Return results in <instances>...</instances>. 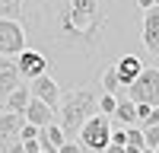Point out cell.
Returning a JSON list of instances; mask_svg holds the SVG:
<instances>
[{"label":"cell","mask_w":159,"mask_h":153,"mask_svg":"<svg viewBox=\"0 0 159 153\" xmlns=\"http://www.w3.org/2000/svg\"><path fill=\"white\" fill-rule=\"evenodd\" d=\"M134 0H25L22 29L25 42L48 58L61 73H86L89 64H99L111 48H124L140 32Z\"/></svg>","instance_id":"obj_1"},{"label":"cell","mask_w":159,"mask_h":153,"mask_svg":"<svg viewBox=\"0 0 159 153\" xmlns=\"http://www.w3.org/2000/svg\"><path fill=\"white\" fill-rule=\"evenodd\" d=\"M57 124L67 140H76L80 128H83L92 115L99 112V93L89 86H76V89H67L61 93V102H57Z\"/></svg>","instance_id":"obj_2"},{"label":"cell","mask_w":159,"mask_h":153,"mask_svg":"<svg viewBox=\"0 0 159 153\" xmlns=\"http://www.w3.org/2000/svg\"><path fill=\"white\" fill-rule=\"evenodd\" d=\"M76 144L83 147V153H102L105 147L111 144V121L105 118V115H92V118L80 128L76 134Z\"/></svg>","instance_id":"obj_3"},{"label":"cell","mask_w":159,"mask_h":153,"mask_svg":"<svg viewBox=\"0 0 159 153\" xmlns=\"http://www.w3.org/2000/svg\"><path fill=\"white\" fill-rule=\"evenodd\" d=\"M127 99L130 102H143V105H159V70L156 67H143L140 76L127 86Z\"/></svg>","instance_id":"obj_4"},{"label":"cell","mask_w":159,"mask_h":153,"mask_svg":"<svg viewBox=\"0 0 159 153\" xmlns=\"http://www.w3.org/2000/svg\"><path fill=\"white\" fill-rule=\"evenodd\" d=\"M29 48L25 29L19 19H0V58H16L19 51Z\"/></svg>","instance_id":"obj_5"},{"label":"cell","mask_w":159,"mask_h":153,"mask_svg":"<svg viewBox=\"0 0 159 153\" xmlns=\"http://www.w3.org/2000/svg\"><path fill=\"white\" fill-rule=\"evenodd\" d=\"M140 48L150 58H159V7L140 16Z\"/></svg>","instance_id":"obj_6"},{"label":"cell","mask_w":159,"mask_h":153,"mask_svg":"<svg viewBox=\"0 0 159 153\" xmlns=\"http://www.w3.org/2000/svg\"><path fill=\"white\" fill-rule=\"evenodd\" d=\"M29 93H32V99L45 102V105H51V109H57L64 89L57 86V80L51 73H42V76H35V80H29Z\"/></svg>","instance_id":"obj_7"},{"label":"cell","mask_w":159,"mask_h":153,"mask_svg":"<svg viewBox=\"0 0 159 153\" xmlns=\"http://www.w3.org/2000/svg\"><path fill=\"white\" fill-rule=\"evenodd\" d=\"M16 67H19L22 80H35V76L48 73V58L42 54V51H35V48H25V51L16 54Z\"/></svg>","instance_id":"obj_8"},{"label":"cell","mask_w":159,"mask_h":153,"mask_svg":"<svg viewBox=\"0 0 159 153\" xmlns=\"http://www.w3.org/2000/svg\"><path fill=\"white\" fill-rule=\"evenodd\" d=\"M143 67H147V64H143V58H140V54H121V58L115 61L118 83L127 89V86H130V83H134L137 76H140V70H143Z\"/></svg>","instance_id":"obj_9"},{"label":"cell","mask_w":159,"mask_h":153,"mask_svg":"<svg viewBox=\"0 0 159 153\" xmlns=\"http://www.w3.org/2000/svg\"><path fill=\"white\" fill-rule=\"evenodd\" d=\"M25 124V115L22 112H0V150L13 140H19V131Z\"/></svg>","instance_id":"obj_10"},{"label":"cell","mask_w":159,"mask_h":153,"mask_svg":"<svg viewBox=\"0 0 159 153\" xmlns=\"http://www.w3.org/2000/svg\"><path fill=\"white\" fill-rule=\"evenodd\" d=\"M22 115H25V121L35 124V128H48V124L57 121V112L51 105H45V102H38V99H29V105H25Z\"/></svg>","instance_id":"obj_11"},{"label":"cell","mask_w":159,"mask_h":153,"mask_svg":"<svg viewBox=\"0 0 159 153\" xmlns=\"http://www.w3.org/2000/svg\"><path fill=\"white\" fill-rule=\"evenodd\" d=\"M29 99H32V93H29V83H22V86H16L13 93L3 99V112H25V105H29Z\"/></svg>","instance_id":"obj_12"},{"label":"cell","mask_w":159,"mask_h":153,"mask_svg":"<svg viewBox=\"0 0 159 153\" xmlns=\"http://www.w3.org/2000/svg\"><path fill=\"white\" fill-rule=\"evenodd\" d=\"M111 121H115V124H124V128L137 124V105H134L130 99H118V105H115V112H111Z\"/></svg>","instance_id":"obj_13"},{"label":"cell","mask_w":159,"mask_h":153,"mask_svg":"<svg viewBox=\"0 0 159 153\" xmlns=\"http://www.w3.org/2000/svg\"><path fill=\"white\" fill-rule=\"evenodd\" d=\"M99 86H102V93H108V96H118V93H121V83H118L115 64H105V70H102V76H99Z\"/></svg>","instance_id":"obj_14"},{"label":"cell","mask_w":159,"mask_h":153,"mask_svg":"<svg viewBox=\"0 0 159 153\" xmlns=\"http://www.w3.org/2000/svg\"><path fill=\"white\" fill-rule=\"evenodd\" d=\"M25 0H0V19H19Z\"/></svg>","instance_id":"obj_15"},{"label":"cell","mask_w":159,"mask_h":153,"mask_svg":"<svg viewBox=\"0 0 159 153\" xmlns=\"http://www.w3.org/2000/svg\"><path fill=\"white\" fill-rule=\"evenodd\" d=\"M124 147H134V150H143L147 144H143V128L140 124H130L127 128V144Z\"/></svg>","instance_id":"obj_16"},{"label":"cell","mask_w":159,"mask_h":153,"mask_svg":"<svg viewBox=\"0 0 159 153\" xmlns=\"http://www.w3.org/2000/svg\"><path fill=\"white\" fill-rule=\"evenodd\" d=\"M115 105H118V96H108V93H102V96H99V115H105V118H111Z\"/></svg>","instance_id":"obj_17"},{"label":"cell","mask_w":159,"mask_h":153,"mask_svg":"<svg viewBox=\"0 0 159 153\" xmlns=\"http://www.w3.org/2000/svg\"><path fill=\"white\" fill-rule=\"evenodd\" d=\"M45 137L51 140V147H61V144H64V140H67V137H64V131H61V124H57V121L45 128Z\"/></svg>","instance_id":"obj_18"},{"label":"cell","mask_w":159,"mask_h":153,"mask_svg":"<svg viewBox=\"0 0 159 153\" xmlns=\"http://www.w3.org/2000/svg\"><path fill=\"white\" fill-rule=\"evenodd\" d=\"M108 121H111V118H108ZM111 144H118V147L127 144V128H124V124H115V121H111Z\"/></svg>","instance_id":"obj_19"},{"label":"cell","mask_w":159,"mask_h":153,"mask_svg":"<svg viewBox=\"0 0 159 153\" xmlns=\"http://www.w3.org/2000/svg\"><path fill=\"white\" fill-rule=\"evenodd\" d=\"M143 144H147L150 150L159 144V124H150V128H143Z\"/></svg>","instance_id":"obj_20"},{"label":"cell","mask_w":159,"mask_h":153,"mask_svg":"<svg viewBox=\"0 0 159 153\" xmlns=\"http://www.w3.org/2000/svg\"><path fill=\"white\" fill-rule=\"evenodd\" d=\"M38 131H42V128H35V124L25 121V124H22V131H19V140H35V137H38Z\"/></svg>","instance_id":"obj_21"},{"label":"cell","mask_w":159,"mask_h":153,"mask_svg":"<svg viewBox=\"0 0 159 153\" xmlns=\"http://www.w3.org/2000/svg\"><path fill=\"white\" fill-rule=\"evenodd\" d=\"M54 153H83V147H80L76 140H64V144H61Z\"/></svg>","instance_id":"obj_22"},{"label":"cell","mask_w":159,"mask_h":153,"mask_svg":"<svg viewBox=\"0 0 159 153\" xmlns=\"http://www.w3.org/2000/svg\"><path fill=\"white\" fill-rule=\"evenodd\" d=\"M0 153H25V150H22V140H13V144H7Z\"/></svg>","instance_id":"obj_23"},{"label":"cell","mask_w":159,"mask_h":153,"mask_svg":"<svg viewBox=\"0 0 159 153\" xmlns=\"http://www.w3.org/2000/svg\"><path fill=\"white\" fill-rule=\"evenodd\" d=\"M150 124H159V105H156V109H150L147 121H143V128H150Z\"/></svg>","instance_id":"obj_24"},{"label":"cell","mask_w":159,"mask_h":153,"mask_svg":"<svg viewBox=\"0 0 159 153\" xmlns=\"http://www.w3.org/2000/svg\"><path fill=\"white\" fill-rule=\"evenodd\" d=\"M22 150H25V153H42L38 140H22Z\"/></svg>","instance_id":"obj_25"},{"label":"cell","mask_w":159,"mask_h":153,"mask_svg":"<svg viewBox=\"0 0 159 153\" xmlns=\"http://www.w3.org/2000/svg\"><path fill=\"white\" fill-rule=\"evenodd\" d=\"M134 3H137V10H140V13H147V10H153V7H156L153 0H134Z\"/></svg>","instance_id":"obj_26"},{"label":"cell","mask_w":159,"mask_h":153,"mask_svg":"<svg viewBox=\"0 0 159 153\" xmlns=\"http://www.w3.org/2000/svg\"><path fill=\"white\" fill-rule=\"evenodd\" d=\"M140 153H153V150H150V147H143V150H140Z\"/></svg>","instance_id":"obj_27"},{"label":"cell","mask_w":159,"mask_h":153,"mask_svg":"<svg viewBox=\"0 0 159 153\" xmlns=\"http://www.w3.org/2000/svg\"><path fill=\"white\" fill-rule=\"evenodd\" d=\"M153 153H159V144H156V147H153Z\"/></svg>","instance_id":"obj_28"},{"label":"cell","mask_w":159,"mask_h":153,"mask_svg":"<svg viewBox=\"0 0 159 153\" xmlns=\"http://www.w3.org/2000/svg\"><path fill=\"white\" fill-rule=\"evenodd\" d=\"M153 3H156V7H159V0H153Z\"/></svg>","instance_id":"obj_29"}]
</instances>
